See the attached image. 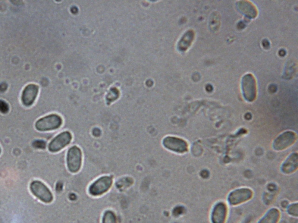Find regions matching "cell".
I'll list each match as a JSON object with an SVG mask.
<instances>
[{
  "mask_svg": "<svg viewBox=\"0 0 298 223\" xmlns=\"http://www.w3.org/2000/svg\"><path fill=\"white\" fill-rule=\"evenodd\" d=\"M9 110L8 103L3 100H0V112L2 114H7Z\"/></svg>",
  "mask_w": 298,
  "mask_h": 223,
  "instance_id": "19",
  "label": "cell"
},
{
  "mask_svg": "<svg viewBox=\"0 0 298 223\" xmlns=\"http://www.w3.org/2000/svg\"><path fill=\"white\" fill-rule=\"evenodd\" d=\"M288 213L290 215L298 217V203L291 204L288 208Z\"/></svg>",
  "mask_w": 298,
  "mask_h": 223,
  "instance_id": "18",
  "label": "cell"
},
{
  "mask_svg": "<svg viewBox=\"0 0 298 223\" xmlns=\"http://www.w3.org/2000/svg\"><path fill=\"white\" fill-rule=\"evenodd\" d=\"M82 162V153L79 147L73 146L69 149L67 156V167L72 173H77L80 171Z\"/></svg>",
  "mask_w": 298,
  "mask_h": 223,
  "instance_id": "3",
  "label": "cell"
},
{
  "mask_svg": "<svg viewBox=\"0 0 298 223\" xmlns=\"http://www.w3.org/2000/svg\"><path fill=\"white\" fill-rule=\"evenodd\" d=\"M62 124L61 116L56 114L49 115L41 118L36 122L35 127L39 131H48L57 129Z\"/></svg>",
  "mask_w": 298,
  "mask_h": 223,
  "instance_id": "1",
  "label": "cell"
},
{
  "mask_svg": "<svg viewBox=\"0 0 298 223\" xmlns=\"http://www.w3.org/2000/svg\"><path fill=\"white\" fill-rule=\"evenodd\" d=\"M227 216V207L222 202H218L215 206L212 212V223H225Z\"/></svg>",
  "mask_w": 298,
  "mask_h": 223,
  "instance_id": "11",
  "label": "cell"
},
{
  "mask_svg": "<svg viewBox=\"0 0 298 223\" xmlns=\"http://www.w3.org/2000/svg\"><path fill=\"white\" fill-rule=\"evenodd\" d=\"M73 139L70 132L66 131L59 134L50 143L48 149L50 152L56 153L67 147Z\"/></svg>",
  "mask_w": 298,
  "mask_h": 223,
  "instance_id": "6",
  "label": "cell"
},
{
  "mask_svg": "<svg viewBox=\"0 0 298 223\" xmlns=\"http://www.w3.org/2000/svg\"><path fill=\"white\" fill-rule=\"evenodd\" d=\"M194 33L193 30H188L185 33L178 43V48L182 52L186 51L192 45Z\"/></svg>",
  "mask_w": 298,
  "mask_h": 223,
  "instance_id": "14",
  "label": "cell"
},
{
  "mask_svg": "<svg viewBox=\"0 0 298 223\" xmlns=\"http://www.w3.org/2000/svg\"><path fill=\"white\" fill-rule=\"evenodd\" d=\"M30 190L34 197L44 203H51L54 198L51 191L42 181H33L30 184Z\"/></svg>",
  "mask_w": 298,
  "mask_h": 223,
  "instance_id": "2",
  "label": "cell"
},
{
  "mask_svg": "<svg viewBox=\"0 0 298 223\" xmlns=\"http://www.w3.org/2000/svg\"><path fill=\"white\" fill-rule=\"evenodd\" d=\"M102 223H117L114 213L111 210H107L103 215Z\"/></svg>",
  "mask_w": 298,
  "mask_h": 223,
  "instance_id": "16",
  "label": "cell"
},
{
  "mask_svg": "<svg viewBox=\"0 0 298 223\" xmlns=\"http://www.w3.org/2000/svg\"><path fill=\"white\" fill-rule=\"evenodd\" d=\"M39 93V87L34 84L27 85L22 94V102L26 106L33 105Z\"/></svg>",
  "mask_w": 298,
  "mask_h": 223,
  "instance_id": "10",
  "label": "cell"
},
{
  "mask_svg": "<svg viewBox=\"0 0 298 223\" xmlns=\"http://www.w3.org/2000/svg\"><path fill=\"white\" fill-rule=\"evenodd\" d=\"M253 192L249 188H240L234 190L229 195L228 201L231 205L236 206L252 198Z\"/></svg>",
  "mask_w": 298,
  "mask_h": 223,
  "instance_id": "8",
  "label": "cell"
},
{
  "mask_svg": "<svg viewBox=\"0 0 298 223\" xmlns=\"http://www.w3.org/2000/svg\"><path fill=\"white\" fill-rule=\"evenodd\" d=\"M242 90L244 99L253 102L256 98V81L252 74L244 75L242 79Z\"/></svg>",
  "mask_w": 298,
  "mask_h": 223,
  "instance_id": "4",
  "label": "cell"
},
{
  "mask_svg": "<svg viewBox=\"0 0 298 223\" xmlns=\"http://www.w3.org/2000/svg\"><path fill=\"white\" fill-rule=\"evenodd\" d=\"M112 184V177L103 176L97 180L90 185L89 192L91 196L98 197L108 192Z\"/></svg>",
  "mask_w": 298,
  "mask_h": 223,
  "instance_id": "5",
  "label": "cell"
},
{
  "mask_svg": "<svg viewBox=\"0 0 298 223\" xmlns=\"http://www.w3.org/2000/svg\"><path fill=\"white\" fill-rule=\"evenodd\" d=\"M1 147H0V155H1Z\"/></svg>",
  "mask_w": 298,
  "mask_h": 223,
  "instance_id": "22",
  "label": "cell"
},
{
  "mask_svg": "<svg viewBox=\"0 0 298 223\" xmlns=\"http://www.w3.org/2000/svg\"><path fill=\"white\" fill-rule=\"evenodd\" d=\"M280 218V211L277 209L272 208L267 212L258 223H278Z\"/></svg>",
  "mask_w": 298,
  "mask_h": 223,
  "instance_id": "15",
  "label": "cell"
},
{
  "mask_svg": "<svg viewBox=\"0 0 298 223\" xmlns=\"http://www.w3.org/2000/svg\"><path fill=\"white\" fill-rule=\"evenodd\" d=\"M118 96V90L114 88V89H112L110 91H109L108 96H107V100H108V102L111 103V102L114 101V100L115 99H117Z\"/></svg>",
  "mask_w": 298,
  "mask_h": 223,
  "instance_id": "17",
  "label": "cell"
},
{
  "mask_svg": "<svg viewBox=\"0 0 298 223\" xmlns=\"http://www.w3.org/2000/svg\"><path fill=\"white\" fill-rule=\"evenodd\" d=\"M237 7L241 13L250 19H254L258 15V11L255 6L250 1H238L237 3Z\"/></svg>",
  "mask_w": 298,
  "mask_h": 223,
  "instance_id": "12",
  "label": "cell"
},
{
  "mask_svg": "<svg viewBox=\"0 0 298 223\" xmlns=\"http://www.w3.org/2000/svg\"><path fill=\"white\" fill-rule=\"evenodd\" d=\"M298 167V153H294L288 157L282 165L281 171L285 174H291L296 172Z\"/></svg>",
  "mask_w": 298,
  "mask_h": 223,
  "instance_id": "13",
  "label": "cell"
},
{
  "mask_svg": "<svg viewBox=\"0 0 298 223\" xmlns=\"http://www.w3.org/2000/svg\"><path fill=\"white\" fill-rule=\"evenodd\" d=\"M7 89V84L4 83L0 84V91L1 92H4Z\"/></svg>",
  "mask_w": 298,
  "mask_h": 223,
  "instance_id": "21",
  "label": "cell"
},
{
  "mask_svg": "<svg viewBox=\"0 0 298 223\" xmlns=\"http://www.w3.org/2000/svg\"><path fill=\"white\" fill-rule=\"evenodd\" d=\"M163 145L166 149L171 151L184 153L188 151V143L180 138L168 136L164 138L163 141Z\"/></svg>",
  "mask_w": 298,
  "mask_h": 223,
  "instance_id": "7",
  "label": "cell"
},
{
  "mask_svg": "<svg viewBox=\"0 0 298 223\" xmlns=\"http://www.w3.org/2000/svg\"><path fill=\"white\" fill-rule=\"evenodd\" d=\"M297 135L293 131L284 132L275 140L273 149L276 150H282L288 149L296 142Z\"/></svg>",
  "mask_w": 298,
  "mask_h": 223,
  "instance_id": "9",
  "label": "cell"
},
{
  "mask_svg": "<svg viewBox=\"0 0 298 223\" xmlns=\"http://www.w3.org/2000/svg\"><path fill=\"white\" fill-rule=\"evenodd\" d=\"M32 146L36 149H45L46 145L45 141L42 140H35L33 143Z\"/></svg>",
  "mask_w": 298,
  "mask_h": 223,
  "instance_id": "20",
  "label": "cell"
}]
</instances>
